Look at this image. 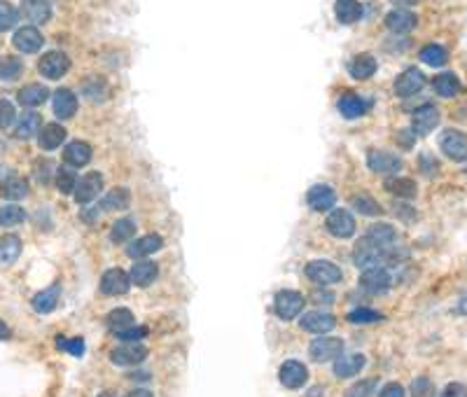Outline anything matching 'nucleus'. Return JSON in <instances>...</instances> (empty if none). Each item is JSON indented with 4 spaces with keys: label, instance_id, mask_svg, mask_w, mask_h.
Listing matches in <instances>:
<instances>
[{
    "label": "nucleus",
    "instance_id": "nucleus-1",
    "mask_svg": "<svg viewBox=\"0 0 467 397\" xmlns=\"http://www.w3.org/2000/svg\"><path fill=\"white\" fill-rule=\"evenodd\" d=\"M353 262H355V267L362 269V271L383 267L385 264V250L365 236V238H360L358 246H355V250H353Z\"/></svg>",
    "mask_w": 467,
    "mask_h": 397
},
{
    "label": "nucleus",
    "instance_id": "nucleus-2",
    "mask_svg": "<svg viewBox=\"0 0 467 397\" xmlns=\"http://www.w3.org/2000/svg\"><path fill=\"white\" fill-rule=\"evenodd\" d=\"M38 70L42 77L47 79H61L66 75V72L70 70V59L68 54L54 50V52H47L42 54V59L38 61Z\"/></svg>",
    "mask_w": 467,
    "mask_h": 397
},
{
    "label": "nucleus",
    "instance_id": "nucleus-3",
    "mask_svg": "<svg viewBox=\"0 0 467 397\" xmlns=\"http://www.w3.org/2000/svg\"><path fill=\"white\" fill-rule=\"evenodd\" d=\"M304 309V297L294 290H280L274 299V311L280 320H294Z\"/></svg>",
    "mask_w": 467,
    "mask_h": 397
},
{
    "label": "nucleus",
    "instance_id": "nucleus-4",
    "mask_svg": "<svg viewBox=\"0 0 467 397\" xmlns=\"http://www.w3.org/2000/svg\"><path fill=\"white\" fill-rule=\"evenodd\" d=\"M439 148L441 152L453 159V162H465L467 159V136L458 129H446L439 136Z\"/></svg>",
    "mask_w": 467,
    "mask_h": 397
},
{
    "label": "nucleus",
    "instance_id": "nucleus-5",
    "mask_svg": "<svg viewBox=\"0 0 467 397\" xmlns=\"http://www.w3.org/2000/svg\"><path fill=\"white\" fill-rule=\"evenodd\" d=\"M147 358V348L140 341H124L110 353V360L120 367H131V365H140Z\"/></svg>",
    "mask_w": 467,
    "mask_h": 397
},
{
    "label": "nucleus",
    "instance_id": "nucleus-6",
    "mask_svg": "<svg viewBox=\"0 0 467 397\" xmlns=\"http://www.w3.org/2000/svg\"><path fill=\"white\" fill-rule=\"evenodd\" d=\"M309 356L313 362H332V360L343 356V341L336 337H321L311 344Z\"/></svg>",
    "mask_w": 467,
    "mask_h": 397
},
{
    "label": "nucleus",
    "instance_id": "nucleus-7",
    "mask_svg": "<svg viewBox=\"0 0 467 397\" xmlns=\"http://www.w3.org/2000/svg\"><path fill=\"white\" fill-rule=\"evenodd\" d=\"M306 276L318 285H334L341 280V269L327 260H313L306 264Z\"/></svg>",
    "mask_w": 467,
    "mask_h": 397
},
{
    "label": "nucleus",
    "instance_id": "nucleus-8",
    "mask_svg": "<svg viewBox=\"0 0 467 397\" xmlns=\"http://www.w3.org/2000/svg\"><path fill=\"white\" fill-rule=\"evenodd\" d=\"M101 192H103V175L98 173V171H91V173L82 175V178L77 180L73 197H75L77 204H91Z\"/></svg>",
    "mask_w": 467,
    "mask_h": 397
},
{
    "label": "nucleus",
    "instance_id": "nucleus-9",
    "mask_svg": "<svg viewBox=\"0 0 467 397\" xmlns=\"http://www.w3.org/2000/svg\"><path fill=\"white\" fill-rule=\"evenodd\" d=\"M390 285H392V278L383 267L367 269L360 276V288L370 292V295H383V292L390 290Z\"/></svg>",
    "mask_w": 467,
    "mask_h": 397
},
{
    "label": "nucleus",
    "instance_id": "nucleus-10",
    "mask_svg": "<svg viewBox=\"0 0 467 397\" xmlns=\"http://www.w3.org/2000/svg\"><path fill=\"white\" fill-rule=\"evenodd\" d=\"M423 87H426V75L419 68H407L404 72H399L395 79V94L402 96V99L416 96Z\"/></svg>",
    "mask_w": 467,
    "mask_h": 397
},
{
    "label": "nucleus",
    "instance_id": "nucleus-11",
    "mask_svg": "<svg viewBox=\"0 0 467 397\" xmlns=\"http://www.w3.org/2000/svg\"><path fill=\"white\" fill-rule=\"evenodd\" d=\"M128 288H131V276L122 269H108L101 278V292L108 297H117V295H126Z\"/></svg>",
    "mask_w": 467,
    "mask_h": 397
},
{
    "label": "nucleus",
    "instance_id": "nucleus-12",
    "mask_svg": "<svg viewBox=\"0 0 467 397\" xmlns=\"http://www.w3.org/2000/svg\"><path fill=\"white\" fill-rule=\"evenodd\" d=\"M416 26H419V17H416L411 10L397 8V10H390L388 14H385V28L395 35L409 33V30H414Z\"/></svg>",
    "mask_w": 467,
    "mask_h": 397
},
{
    "label": "nucleus",
    "instance_id": "nucleus-13",
    "mask_svg": "<svg viewBox=\"0 0 467 397\" xmlns=\"http://www.w3.org/2000/svg\"><path fill=\"white\" fill-rule=\"evenodd\" d=\"M278 378H280V383L285 388L297 390V388H302L306 383V378H309V369H306L304 365L299 362V360H287V362L280 365Z\"/></svg>",
    "mask_w": 467,
    "mask_h": 397
},
{
    "label": "nucleus",
    "instance_id": "nucleus-14",
    "mask_svg": "<svg viewBox=\"0 0 467 397\" xmlns=\"http://www.w3.org/2000/svg\"><path fill=\"white\" fill-rule=\"evenodd\" d=\"M439 124V110L432 106V103H426L414 113V119H411V131L416 136H428L435 126Z\"/></svg>",
    "mask_w": 467,
    "mask_h": 397
},
{
    "label": "nucleus",
    "instance_id": "nucleus-15",
    "mask_svg": "<svg viewBox=\"0 0 467 397\" xmlns=\"http://www.w3.org/2000/svg\"><path fill=\"white\" fill-rule=\"evenodd\" d=\"M367 164H370L374 173H381V175H392L402 168V159L385 150H372L370 155H367Z\"/></svg>",
    "mask_w": 467,
    "mask_h": 397
},
{
    "label": "nucleus",
    "instance_id": "nucleus-16",
    "mask_svg": "<svg viewBox=\"0 0 467 397\" xmlns=\"http://www.w3.org/2000/svg\"><path fill=\"white\" fill-rule=\"evenodd\" d=\"M12 45L17 47L21 54H35L42 50V45H45V38H42V33L35 26H23L15 33V38H12Z\"/></svg>",
    "mask_w": 467,
    "mask_h": 397
},
{
    "label": "nucleus",
    "instance_id": "nucleus-17",
    "mask_svg": "<svg viewBox=\"0 0 467 397\" xmlns=\"http://www.w3.org/2000/svg\"><path fill=\"white\" fill-rule=\"evenodd\" d=\"M299 325H302V329H306V332L327 334L336 327V318L332 313H323V311H309V313L302 316Z\"/></svg>",
    "mask_w": 467,
    "mask_h": 397
},
{
    "label": "nucleus",
    "instance_id": "nucleus-18",
    "mask_svg": "<svg viewBox=\"0 0 467 397\" xmlns=\"http://www.w3.org/2000/svg\"><path fill=\"white\" fill-rule=\"evenodd\" d=\"M327 231L336 238H350L355 234V217L348 211H332L327 215Z\"/></svg>",
    "mask_w": 467,
    "mask_h": 397
},
{
    "label": "nucleus",
    "instance_id": "nucleus-19",
    "mask_svg": "<svg viewBox=\"0 0 467 397\" xmlns=\"http://www.w3.org/2000/svg\"><path fill=\"white\" fill-rule=\"evenodd\" d=\"M21 17L33 26H42L52 19V5L47 0H21Z\"/></svg>",
    "mask_w": 467,
    "mask_h": 397
},
{
    "label": "nucleus",
    "instance_id": "nucleus-20",
    "mask_svg": "<svg viewBox=\"0 0 467 397\" xmlns=\"http://www.w3.org/2000/svg\"><path fill=\"white\" fill-rule=\"evenodd\" d=\"M52 110L57 119H70L77 113V96L70 89H57L52 96Z\"/></svg>",
    "mask_w": 467,
    "mask_h": 397
},
{
    "label": "nucleus",
    "instance_id": "nucleus-21",
    "mask_svg": "<svg viewBox=\"0 0 467 397\" xmlns=\"http://www.w3.org/2000/svg\"><path fill=\"white\" fill-rule=\"evenodd\" d=\"M164 246V238L159 234H147V236H140L138 241H133L131 246L126 248V255L131 260H143L147 255L157 253V250H162Z\"/></svg>",
    "mask_w": 467,
    "mask_h": 397
},
{
    "label": "nucleus",
    "instance_id": "nucleus-22",
    "mask_svg": "<svg viewBox=\"0 0 467 397\" xmlns=\"http://www.w3.org/2000/svg\"><path fill=\"white\" fill-rule=\"evenodd\" d=\"M306 201H309V206H311L313 211L325 213V211H330L332 206H334L336 194H334V189L327 187V185H316V187L309 189V194H306Z\"/></svg>",
    "mask_w": 467,
    "mask_h": 397
},
{
    "label": "nucleus",
    "instance_id": "nucleus-23",
    "mask_svg": "<svg viewBox=\"0 0 467 397\" xmlns=\"http://www.w3.org/2000/svg\"><path fill=\"white\" fill-rule=\"evenodd\" d=\"M365 356L353 353V356H339L334 360V376L336 378H350L355 374H360V369L365 367Z\"/></svg>",
    "mask_w": 467,
    "mask_h": 397
},
{
    "label": "nucleus",
    "instance_id": "nucleus-24",
    "mask_svg": "<svg viewBox=\"0 0 467 397\" xmlns=\"http://www.w3.org/2000/svg\"><path fill=\"white\" fill-rule=\"evenodd\" d=\"M66 129L61 124H47V126H42L40 129V133H38V145L42 150H57V148H61V143L66 140Z\"/></svg>",
    "mask_w": 467,
    "mask_h": 397
},
{
    "label": "nucleus",
    "instance_id": "nucleus-25",
    "mask_svg": "<svg viewBox=\"0 0 467 397\" xmlns=\"http://www.w3.org/2000/svg\"><path fill=\"white\" fill-rule=\"evenodd\" d=\"M157 273H159V269L155 262L140 260L131 267V273H128V276H131V283H136L138 288H147V285L155 283Z\"/></svg>",
    "mask_w": 467,
    "mask_h": 397
},
{
    "label": "nucleus",
    "instance_id": "nucleus-26",
    "mask_svg": "<svg viewBox=\"0 0 467 397\" xmlns=\"http://www.w3.org/2000/svg\"><path fill=\"white\" fill-rule=\"evenodd\" d=\"M64 159H66V164L73 168L87 166V164L91 162V148L87 143H82V140H75V143H70L68 148L64 150Z\"/></svg>",
    "mask_w": 467,
    "mask_h": 397
},
{
    "label": "nucleus",
    "instance_id": "nucleus-27",
    "mask_svg": "<svg viewBox=\"0 0 467 397\" xmlns=\"http://www.w3.org/2000/svg\"><path fill=\"white\" fill-rule=\"evenodd\" d=\"M348 72L353 79H370L377 72V59L372 54H358L348 64Z\"/></svg>",
    "mask_w": 467,
    "mask_h": 397
},
{
    "label": "nucleus",
    "instance_id": "nucleus-28",
    "mask_svg": "<svg viewBox=\"0 0 467 397\" xmlns=\"http://www.w3.org/2000/svg\"><path fill=\"white\" fill-rule=\"evenodd\" d=\"M334 14H336V21L339 23L350 26V23H355L362 17V5L358 0H336Z\"/></svg>",
    "mask_w": 467,
    "mask_h": 397
},
{
    "label": "nucleus",
    "instance_id": "nucleus-29",
    "mask_svg": "<svg viewBox=\"0 0 467 397\" xmlns=\"http://www.w3.org/2000/svg\"><path fill=\"white\" fill-rule=\"evenodd\" d=\"M336 108H339L341 117L358 119V117H362V115H365L367 103H365V99H360L358 94H343L341 99H339V103H336Z\"/></svg>",
    "mask_w": 467,
    "mask_h": 397
},
{
    "label": "nucleus",
    "instance_id": "nucleus-30",
    "mask_svg": "<svg viewBox=\"0 0 467 397\" xmlns=\"http://www.w3.org/2000/svg\"><path fill=\"white\" fill-rule=\"evenodd\" d=\"M59 297H61V285L59 283L49 285L47 290H42L33 297V309L38 311V313H52L59 304Z\"/></svg>",
    "mask_w": 467,
    "mask_h": 397
},
{
    "label": "nucleus",
    "instance_id": "nucleus-31",
    "mask_svg": "<svg viewBox=\"0 0 467 397\" xmlns=\"http://www.w3.org/2000/svg\"><path fill=\"white\" fill-rule=\"evenodd\" d=\"M17 99H19L23 108H38L49 99V89L45 84H26V87L19 91Z\"/></svg>",
    "mask_w": 467,
    "mask_h": 397
},
{
    "label": "nucleus",
    "instance_id": "nucleus-32",
    "mask_svg": "<svg viewBox=\"0 0 467 397\" xmlns=\"http://www.w3.org/2000/svg\"><path fill=\"white\" fill-rule=\"evenodd\" d=\"M385 189L392 194V197L397 199H414L416 194H419V187H416V182L411 178H397V175H392V178L385 180Z\"/></svg>",
    "mask_w": 467,
    "mask_h": 397
},
{
    "label": "nucleus",
    "instance_id": "nucleus-33",
    "mask_svg": "<svg viewBox=\"0 0 467 397\" xmlns=\"http://www.w3.org/2000/svg\"><path fill=\"white\" fill-rule=\"evenodd\" d=\"M432 87L441 99H453V96L460 94V79L453 75V72H439V75L432 79Z\"/></svg>",
    "mask_w": 467,
    "mask_h": 397
},
{
    "label": "nucleus",
    "instance_id": "nucleus-34",
    "mask_svg": "<svg viewBox=\"0 0 467 397\" xmlns=\"http://www.w3.org/2000/svg\"><path fill=\"white\" fill-rule=\"evenodd\" d=\"M21 255V238L15 234L0 236V264H12Z\"/></svg>",
    "mask_w": 467,
    "mask_h": 397
},
{
    "label": "nucleus",
    "instance_id": "nucleus-35",
    "mask_svg": "<svg viewBox=\"0 0 467 397\" xmlns=\"http://www.w3.org/2000/svg\"><path fill=\"white\" fill-rule=\"evenodd\" d=\"M40 124H42V117L38 113H33V110H28V113H23L19 117V124H17V138L26 140V138H33L40 133Z\"/></svg>",
    "mask_w": 467,
    "mask_h": 397
},
{
    "label": "nucleus",
    "instance_id": "nucleus-36",
    "mask_svg": "<svg viewBox=\"0 0 467 397\" xmlns=\"http://www.w3.org/2000/svg\"><path fill=\"white\" fill-rule=\"evenodd\" d=\"M0 194L10 201L26 199L28 197V182L23 178H19V175H12V178H8L3 185H0Z\"/></svg>",
    "mask_w": 467,
    "mask_h": 397
},
{
    "label": "nucleus",
    "instance_id": "nucleus-37",
    "mask_svg": "<svg viewBox=\"0 0 467 397\" xmlns=\"http://www.w3.org/2000/svg\"><path fill=\"white\" fill-rule=\"evenodd\" d=\"M128 204H131V194L124 187H117L113 192H108L101 201L103 211H126Z\"/></svg>",
    "mask_w": 467,
    "mask_h": 397
},
{
    "label": "nucleus",
    "instance_id": "nucleus-38",
    "mask_svg": "<svg viewBox=\"0 0 467 397\" xmlns=\"http://www.w3.org/2000/svg\"><path fill=\"white\" fill-rule=\"evenodd\" d=\"M367 238L374 241L377 246H381L383 250H388L390 246H395V238H397V231L390 227V224H374V227L367 231Z\"/></svg>",
    "mask_w": 467,
    "mask_h": 397
},
{
    "label": "nucleus",
    "instance_id": "nucleus-39",
    "mask_svg": "<svg viewBox=\"0 0 467 397\" xmlns=\"http://www.w3.org/2000/svg\"><path fill=\"white\" fill-rule=\"evenodd\" d=\"M106 322H108V327L117 334V332H122V329H128V327L136 325V318H133V313L128 309H115L108 313Z\"/></svg>",
    "mask_w": 467,
    "mask_h": 397
},
{
    "label": "nucleus",
    "instance_id": "nucleus-40",
    "mask_svg": "<svg viewBox=\"0 0 467 397\" xmlns=\"http://www.w3.org/2000/svg\"><path fill=\"white\" fill-rule=\"evenodd\" d=\"M353 209L358 211L360 215H365V217H377V215H381V204L372 197V194H367V192L355 194V197H353Z\"/></svg>",
    "mask_w": 467,
    "mask_h": 397
},
{
    "label": "nucleus",
    "instance_id": "nucleus-41",
    "mask_svg": "<svg viewBox=\"0 0 467 397\" xmlns=\"http://www.w3.org/2000/svg\"><path fill=\"white\" fill-rule=\"evenodd\" d=\"M421 61L428 66H432V68H441V66H446L448 61V52L444 50L441 45H426L421 50Z\"/></svg>",
    "mask_w": 467,
    "mask_h": 397
},
{
    "label": "nucleus",
    "instance_id": "nucleus-42",
    "mask_svg": "<svg viewBox=\"0 0 467 397\" xmlns=\"http://www.w3.org/2000/svg\"><path fill=\"white\" fill-rule=\"evenodd\" d=\"M23 72V64L17 57H3L0 59V82H15Z\"/></svg>",
    "mask_w": 467,
    "mask_h": 397
},
{
    "label": "nucleus",
    "instance_id": "nucleus-43",
    "mask_svg": "<svg viewBox=\"0 0 467 397\" xmlns=\"http://www.w3.org/2000/svg\"><path fill=\"white\" fill-rule=\"evenodd\" d=\"M133 234H136V224H133V220L122 217V220H117V222L113 224V231H110V241H113V243H124Z\"/></svg>",
    "mask_w": 467,
    "mask_h": 397
},
{
    "label": "nucleus",
    "instance_id": "nucleus-44",
    "mask_svg": "<svg viewBox=\"0 0 467 397\" xmlns=\"http://www.w3.org/2000/svg\"><path fill=\"white\" fill-rule=\"evenodd\" d=\"M26 220V211L19 206H3L0 209V227H15Z\"/></svg>",
    "mask_w": 467,
    "mask_h": 397
},
{
    "label": "nucleus",
    "instance_id": "nucleus-45",
    "mask_svg": "<svg viewBox=\"0 0 467 397\" xmlns=\"http://www.w3.org/2000/svg\"><path fill=\"white\" fill-rule=\"evenodd\" d=\"M17 19H19V12H17L15 5L8 3V0H0V33L15 28Z\"/></svg>",
    "mask_w": 467,
    "mask_h": 397
},
{
    "label": "nucleus",
    "instance_id": "nucleus-46",
    "mask_svg": "<svg viewBox=\"0 0 467 397\" xmlns=\"http://www.w3.org/2000/svg\"><path fill=\"white\" fill-rule=\"evenodd\" d=\"M348 320L353 322V325H372V322L383 320V316H381L379 311H372V309H355L348 313Z\"/></svg>",
    "mask_w": 467,
    "mask_h": 397
},
{
    "label": "nucleus",
    "instance_id": "nucleus-47",
    "mask_svg": "<svg viewBox=\"0 0 467 397\" xmlns=\"http://www.w3.org/2000/svg\"><path fill=\"white\" fill-rule=\"evenodd\" d=\"M77 185V175L70 168H61L57 171V187L61 189V194H73Z\"/></svg>",
    "mask_w": 467,
    "mask_h": 397
},
{
    "label": "nucleus",
    "instance_id": "nucleus-48",
    "mask_svg": "<svg viewBox=\"0 0 467 397\" xmlns=\"http://www.w3.org/2000/svg\"><path fill=\"white\" fill-rule=\"evenodd\" d=\"M57 346L61 348V351H68L70 356L75 358H82L84 356V341L82 339H66V337H59L57 339Z\"/></svg>",
    "mask_w": 467,
    "mask_h": 397
},
{
    "label": "nucleus",
    "instance_id": "nucleus-49",
    "mask_svg": "<svg viewBox=\"0 0 467 397\" xmlns=\"http://www.w3.org/2000/svg\"><path fill=\"white\" fill-rule=\"evenodd\" d=\"M15 119H17L15 106L8 99H0V129H8Z\"/></svg>",
    "mask_w": 467,
    "mask_h": 397
},
{
    "label": "nucleus",
    "instance_id": "nucleus-50",
    "mask_svg": "<svg viewBox=\"0 0 467 397\" xmlns=\"http://www.w3.org/2000/svg\"><path fill=\"white\" fill-rule=\"evenodd\" d=\"M374 388H377V381H374V378H367V381L355 383V386L346 393V397H372Z\"/></svg>",
    "mask_w": 467,
    "mask_h": 397
},
{
    "label": "nucleus",
    "instance_id": "nucleus-51",
    "mask_svg": "<svg viewBox=\"0 0 467 397\" xmlns=\"http://www.w3.org/2000/svg\"><path fill=\"white\" fill-rule=\"evenodd\" d=\"M411 393H414V397H432L435 388H432V383H430V378L419 376L414 381V386H411Z\"/></svg>",
    "mask_w": 467,
    "mask_h": 397
},
{
    "label": "nucleus",
    "instance_id": "nucleus-52",
    "mask_svg": "<svg viewBox=\"0 0 467 397\" xmlns=\"http://www.w3.org/2000/svg\"><path fill=\"white\" fill-rule=\"evenodd\" d=\"M147 334L145 327H128V329H122V332H117V337H120L122 341H140Z\"/></svg>",
    "mask_w": 467,
    "mask_h": 397
},
{
    "label": "nucleus",
    "instance_id": "nucleus-53",
    "mask_svg": "<svg viewBox=\"0 0 467 397\" xmlns=\"http://www.w3.org/2000/svg\"><path fill=\"white\" fill-rule=\"evenodd\" d=\"M421 171H423V175L432 178V175L439 171V166H437V162H435V159L430 157V155H423V157H421Z\"/></svg>",
    "mask_w": 467,
    "mask_h": 397
},
{
    "label": "nucleus",
    "instance_id": "nucleus-54",
    "mask_svg": "<svg viewBox=\"0 0 467 397\" xmlns=\"http://www.w3.org/2000/svg\"><path fill=\"white\" fill-rule=\"evenodd\" d=\"M407 393H404V388L399 386V383H388V386L381 388L379 397H404Z\"/></svg>",
    "mask_w": 467,
    "mask_h": 397
},
{
    "label": "nucleus",
    "instance_id": "nucleus-55",
    "mask_svg": "<svg viewBox=\"0 0 467 397\" xmlns=\"http://www.w3.org/2000/svg\"><path fill=\"white\" fill-rule=\"evenodd\" d=\"M465 395H467L465 386H460V383H448L441 397H465Z\"/></svg>",
    "mask_w": 467,
    "mask_h": 397
},
{
    "label": "nucleus",
    "instance_id": "nucleus-56",
    "mask_svg": "<svg viewBox=\"0 0 467 397\" xmlns=\"http://www.w3.org/2000/svg\"><path fill=\"white\" fill-rule=\"evenodd\" d=\"M414 136H416V133L411 131V129H409V131H399V133H397V140H399V145H402V148H407V150H409L411 145H414V140H416Z\"/></svg>",
    "mask_w": 467,
    "mask_h": 397
},
{
    "label": "nucleus",
    "instance_id": "nucleus-57",
    "mask_svg": "<svg viewBox=\"0 0 467 397\" xmlns=\"http://www.w3.org/2000/svg\"><path fill=\"white\" fill-rule=\"evenodd\" d=\"M126 397H155L150 393V390H133V393H128Z\"/></svg>",
    "mask_w": 467,
    "mask_h": 397
},
{
    "label": "nucleus",
    "instance_id": "nucleus-58",
    "mask_svg": "<svg viewBox=\"0 0 467 397\" xmlns=\"http://www.w3.org/2000/svg\"><path fill=\"white\" fill-rule=\"evenodd\" d=\"M10 334H12V332H10V327L5 325L3 320H0V339H10Z\"/></svg>",
    "mask_w": 467,
    "mask_h": 397
},
{
    "label": "nucleus",
    "instance_id": "nucleus-59",
    "mask_svg": "<svg viewBox=\"0 0 467 397\" xmlns=\"http://www.w3.org/2000/svg\"><path fill=\"white\" fill-rule=\"evenodd\" d=\"M392 3H395L397 8H409V5H416L419 0H392Z\"/></svg>",
    "mask_w": 467,
    "mask_h": 397
},
{
    "label": "nucleus",
    "instance_id": "nucleus-60",
    "mask_svg": "<svg viewBox=\"0 0 467 397\" xmlns=\"http://www.w3.org/2000/svg\"><path fill=\"white\" fill-rule=\"evenodd\" d=\"M98 397H115V395H113V393H101Z\"/></svg>",
    "mask_w": 467,
    "mask_h": 397
}]
</instances>
